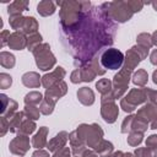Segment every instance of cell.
<instances>
[{"instance_id": "52a82bcc", "label": "cell", "mask_w": 157, "mask_h": 157, "mask_svg": "<svg viewBox=\"0 0 157 157\" xmlns=\"http://www.w3.org/2000/svg\"><path fill=\"white\" fill-rule=\"evenodd\" d=\"M146 102V92L145 88H132L121 101L120 107L124 112H132L141 103Z\"/></svg>"}, {"instance_id": "3957f363", "label": "cell", "mask_w": 157, "mask_h": 157, "mask_svg": "<svg viewBox=\"0 0 157 157\" xmlns=\"http://www.w3.org/2000/svg\"><path fill=\"white\" fill-rule=\"evenodd\" d=\"M60 6V23L61 27H71L76 25L81 16L92 7L90 1H56Z\"/></svg>"}, {"instance_id": "681fc988", "label": "cell", "mask_w": 157, "mask_h": 157, "mask_svg": "<svg viewBox=\"0 0 157 157\" xmlns=\"http://www.w3.org/2000/svg\"><path fill=\"white\" fill-rule=\"evenodd\" d=\"M151 39H152V44L157 45V31L153 32V34L151 36Z\"/></svg>"}, {"instance_id": "30bf717a", "label": "cell", "mask_w": 157, "mask_h": 157, "mask_svg": "<svg viewBox=\"0 0 157 157\" xmlns=\"http://www.w3.org/2000/svg\"><path fill=\"white\" fill-rule=\"evenodd\" d=\"M101 114H102V118L104 119V121H107L109 124H112V123H114L117 120L118 114H119V109H118V105L114 102L112 92L109 94L102 96Z\"/></svg>"}, {"instance_id": "5b68a950", "label": "cell", "mask_w": 157, "mask_h": 157, "mask_svg": "<svg viewBox=\"0 0 157 157\" xmlns=\"http://www.w3.org/2000/svg\"><path fill=\"white\" fill-rule=\"evenodd\" d=\"M33 55L36 58V64L37 66L43 70V71H47L49 69H52L55 64V56L53 55V53L50 52V47L49 44L47 43H43V44H39L33 52Z\"/></svg>"}, {"instance_id": "ab89813d", "label": "cell", "mask_w": 157, "mask_h": 157, "mask_svg": "<svg viewBox=\"0 0 157 157\" xmlns=\"http://www.w3.org/2000/svg\"><path fill=\"white\" fill-rule=\"evenodd\" d=\"M145 92H146V101H148V103L157 104V91L151 88H145Z\"/></svg>"}, {"instance_id": "60d3db41", "label": "cell", "mask_w": 157, "mask_h": 157, "mask_svg": "<svg viewBox=\"0 0 157 157\" xmlns=\"http://www.w3.org/2000/svg\"><path fill=\"white\" fill-rule=\"evenodd\" d=\"M70 156H71V150L69 147H63L56 152H54L53 155V157H70Z\"/></svg>"}, {"instance_id": "f5cc1de1", "label": "cell", "mask_w": 157, "mask_h": 157, "mask_svg": "<svg viewBox=\"0 0 157 157\" xmlns=\"http://www.w3.org/2000/svg\"><path fill=\"white\" fill-rule=\"evenodd\" d=\"M150 5H152L153 10H155V11H157V1H151V2H150Z\"/></svg>"}, {"instance_id": "f546056e", "label": "cell", "mask_w": 157, "mask_h": 157, "mask_svg": "<svg viewBox=\"0 0 157 157\" xmlns=\"http://www.w3.org/2000/svg\"><path fill=\"white\" fill-rule=\"evenodd\" d=\"M147 78H148V75L147 72L144 70V69H140L137 70L134 76H132V82L136 85V86H140V87H144L147 82Z\"/></svg>"}, {"instance_id": "2e32d148", "label": "cell", "mask_w": 157, "mask_h": 157, "mask_svg": "<svg viewBox=\"0 0 157 157\" xmlns=\"http://www.w3.org/2000/svg\"><path fill=\"white\" fill-rule=\"evenodd\" d=\"M69 139V134L66 131H60L59 134H56L50 141H48L47 144V148L50 152H56L58 150L65 147V144Z\"/></svg>"}, {"instance_id": "7c38bea8", "label": "cell", "mask_w": 157, "mask_h": 157, "mask_svg": "<svg viewBox=\"0 0 157 157\" xmlns=\"http://www.w3.org/2000/svg\"><path fill=\"white\" fill-rule=\"evenodd\" d=\"M97 76L96 71L93 70L91 63H86L80 65L77 69H75L71 74V82L72 83H78V82H90Z\"/></svg>"}, {"instance_id": "7dc6e473", "label": "cell", "mask_w": 157, "mask_h": 157, "mask_svg": "<svg viewBox=\"0 0 157 157\" xmlns=\"http://www.w3.org/2000/svg\"><path fill=\"white\" fill-rule=\"evenodd\" d=\"M150 61L153 65H157V49H155L150 55Z\"/></svg>"}, {"instance_id": "1f68e13d", "label": "cell", "mask_w": 157, "mask_h": 157, "mask_svg": "<svg viewBox=\"0 0 157 157\" xmlns=\"http://www.w3.org/2000/svg\"><path fill=\"white\" fill-rule=\"evenodd\" d=\"M40 42H42V36L37 32V33H33V34H29L28 36V38H27V49L28 50H31V52H33L39 44H40Z\"/></svg>"}, {"instance_id": "f1b7e54d", "label": "cell", "mask_w": 157, "mask_h": 157, "mask_svg": "<svg viewBox=\"0 0 157 157\" xmlns=\"http://www.w3.org/2000/svg\"><path fill=\"white\" fill-rule=\"evenodd\" d=\"M36 123L32 120V119H28L27 117L25 118V120H23V123H22V125H21V128H20V131H18V135H29V134H32L34 130H36Z\"/></svg>"}, {"instance_id": "816d5d0a", "label": "cell", "mask_w": 157, "mask_h": 157, "mask_svg": "<svg viewBox=\"0 0 157 157\" xmlns=\"http://www.w3.org/2000/svg\"><path fill=\"white\" fill-rule=\"evenodd\" d=\"M152 78H153V82L157 85V70L153 71V74H152Z\"/></svg>"}, {"instance_id": "f35d334b", "label": "cell", "mask_w": 157, "mask_h": 157, "mask_svg": "<svg viewBox=\"0 0 157 157\" xmlns=\"http://www.w3.org/2000/svg\"><path fill=\"white\" fill-rule=\"evenodd\" d=\"M134 118H135V115H129V117H126V118L124 119V121H123V124H121V132H123V134H126L128 131L131 130V125H132Z\"/></svg>"}, {"instance_id": "11a10c76", "label": "cell", "mask_w": 157, "mask_h": 157, "mask_svg": "<svg viewBox=\"0 0 157 157\" xmlns=\"http://www.w3.org/2000/svg\"><path fill=\"white\" fill-rule=\"evenodd\" d=\"M76 157H77V156H76Z\"/></svg>"}, {"instance_id": "8fae6325", "label": "cell", "mask_w": 157, "mask_h": 157, "mask_svg": "<svg viewBox=\"0 0 157 157\" xmlns=\"http://www.w3.org/2000/svg\"><path fill=\"white\" fill-rule=\"evenodd\" d=\"M136 118L146 123L150 129H157V104L147 103L136 113Z\"/></svg>"}, {"instance_id": "db71d44e", "label": "cell", "mask_w": 157, "mask_h": 157, "mask_svg": "<svg viewBox=\"0 0 157 157\" xmlns=\"http://www.w3.org/2000/svg\"><path fill=\"white\" fill-rule=\"evenodd\" d=\"M123 157H134V155L132 153H124Z\"/></svg>"}, {"instance_id": "83f0119b", "label": "cell", "mask_w": 157, "mask_h": 157, "mask_svg": "<svg viewBox=\"0 0 157 157\" xmlns=\"http://www.w3.org/2000/svg\"><path fill=\"white\" fill-rule=\"evenodd\" d=\"M42 101H43V96L38 91H32L25 96V104L38 105L39 103H42Z\"/></svg>"}, {"instance_id": "74e56055", "label": "cell", "mask_w": 157, "mask_h": 157, "mask_svg": "<svg viewBox=\"0 0 157 157\" xmlns=\"http://www.w3.org/2000/svg\"><path fill=\"white\" fill-rule=\"evenodd\" d=\"M11 83H12V77L10 76V75H7V74H0V87L2 88V90H6V88H9L10 86H11Z\"/></svg>"}, {"instance_id": "ba28073f", "label": "cell", "mask_w": 157, "mask_h": 157, "mask_svg": "<svg viewBox=\"0 0 157 157\" xmlns=\"http://www.w3.org/2000/svg\"><path fill=\"white\" fill-rule=\"evenodd\" d=\"M131 71L126 69H121L117 75H114L113 78V90H112V96L114 99H118L124 96V93L128 90L129 81H130Z\"/></svg>"}, {"instance_id": "603a6c76", "label": "cell", "mask_w": 157, "mask_h": 157, "mask_svg": "<svg viewBox=\"0 0 157 157\" xmlns=\"http://www.w3.org/2000/svg\"><path fill=\"white\" fill-rule=\"evenodd\" d=\"M94 152L99 156V157H109L112 153H113V150H114V146L112 142L107 141V140H102L94 148Z\"/></svg>"}, {"instance_id": "9c48e42d", "label": "cell", "mask_w": 157, "mask_h": 157, "mask_svg": "<svg viewBox=\"0 0 157 157\" xmlns=\"http://www.w3.org/2000/svg\"><path fill=\"white\" fill-rule=\"evenodd\" d=\"M147 54H148V49L147 48H144V47H141L139 44L134 45L126 53V58L124 59V69L132 71L137 66V64L147 56Z\"/></svg>"}, {"instance_id": "cb8c5ba5", "label": "cell", "mask_w": 157, "mask_h": 157, "mask_svg": "<svg viewBox=\"0 0 157 157\" xmlns=\"http://www.w3.org/2000/svg\"><path fill=\"white\" fill-rule=\"evenodd\" d=\"M27 9H28V1L16 0L12 4H10L7 12H9V16H16V15H21V12Z\"/></svg>"}, {"instance_id": "d590c367", "label": "cell", "mask_w": 157, "mask_h": 157, "mask_svg": "<svg viewBox=\"0 0 157 157\" xmlns=\"http://www.w3.org/2000/svg\"><path fill=\"white\" fill-rule=\"evenodd\" d=\"M136 40H137V44L141 45V47H144V48L150 49L152 47V39H151V36L148 33H141V34H139L137 38H136Z\"/></svg>"}, {"instance_id": "5bb4252c", "label": "cell", "mask_w": 157, "mask_h": 157, "mask_svg": "<svg viewBox=\"0 0 157 157\" xmlns=\"http://www.w3.org/2000/svg\"><path fill=\"white\" fill-rule=\"evenodd\" d=\"M66 72L61 66H58L54 71H52L50 74H47L42 77V85L48 90L50 87H53L54 85H56L58 82L63 81V78L65 77Z\"/></svg>"}, {"instance_id": "6da1fadb", "label": "cell", "mask_w": 157, "mask_h": 157, "mask_svg": "<svg viewBox=\"0 0 157 157\" xmlns=\"http://www.w3.org/2000/svg\"><path fill=\"white\" fill-rule=\"evenodd\" d=\"M117 26L101 6H92L71 27H60L64 47L80 65L91 61L103 47L113 44Z\"/></svg>"}, {"instance_id": "b9f144b4", "label": "cell", "mask_w": 157, "mask_h": 157, "mask_svg": "<svg viewBox=\"0 0 157 157\" xmlns=\"http://www.w3.org/2000/svg\"><path fill=\"white\" fill-rule=\"evenodd\" d=\"M128 2H129L130 9L132 10V12H139V11L144 7V5H145V2H142V1H136V0H134V1H128Z\"/></svg>"}, {"instance_id": "8d00e7d4", "label": "cell", "mask_w": 157, "mask_h": 157, "mask_svg": "<svg viewBox=\"0 0 157 157\" xmlns=\"http://www.w3.org/2000/svg\"><path fill=\"white\" fill-rule=\"evenodd\" d=\"M144 137V132H139V131H131L129 137H128V144L130 146H137L139 144H141Z\"/></svg>"}, {"instance_id": "484cf974", "label": "cell", "mask_w": 157, "mask_h": 157, "mask_svg": "<svg viewBox=\"0 0 157 157\" xmlns=\"http://www.w3.org/2000/svg\"><path fill=\"white\" fill-rule=\"evenodd\" d=\"M25 118H26L25 112H17V113L10 119V131L18 134L20 128H21V125H22Z\"/></svg>"}, {"instance_id": "7bdbcfd3", "label": "cell", "mask_w": 157, "mask_h": 157, "mask_svg": "<svg viewBox=\"0 0 157 157\" xmlns=\"http://www.w3.org/2000/svg\"><path fill=\"white\" fill-rule=\"evenodd\" d=\"M0 121H1V131H0V135L4 136L6 134V131L10 130V121L5 117H1L0 118Z\"/></svg>"}, {"instance_id": "4fadbf2b", "label": "cell", "mask_w": 157, "mask_h": 157, "mask_svg": "<svg viewBox=\"0 0 157 157\" xmlns=\"http://www.w3.org/2000/svg\"><path fill=\"white\" fill-rule=\"evenodd\" d=\"M29 148V139L27 135H17L9 144V150L12 155L22 157Z\"/></svg>"}, {"instance_id": "277c9868", "label": "cell", "mask_w": 157, "mask_h": 157, "mask_svg": "<svg viewBox=\"0 0 157 157\" xmlns=\"http://www.w3.org/2000/svg\"><path fill=\"white\" fill-rule=\"evenodd\" d=\"M105 13L113 20L118 22H126L134 15L132 10L129 6L128 1H110L102 4Z\"/></svg>"}, {"instance_id": "f6af8a7d", "label": "cell", "mask_w": 157, "mask_h": 157, "mask_svg": "<svg viewBox=\"0 0 157 157\" xmlns=\"http://www.w3.org/2000/svg\"><path fill=\"white\" fill-rule=\"evenodd\" d=\"M10 32L9 31H2L1 32V47H5L6 44H9V39H10Z\"/></svg>"}, {"instance_id": "d6986e66", "label": "cell", "mask_w": 157, "mask_h": 157, "mask_svg": "<svg viewBox=\"0 0 157 157\" xmlns=\"http://www.w3.org/2000/svg\"><path fill=\"white\" fill-rule=\"evenodd\" d=\"M47 134H48V128H45V126L39 128L38 132L32 137V146L34 148H37V150L43 148L48 144V141H47Z\"/></svg>"}, {"instance_id": "4dcf8cb0", "label": "cell", "mask_w": 157, "mask_h": 157, "mask_svg": "<svg viewBox=\"0 0 157 157\" xmlns=\"http://www.w3.org/2000/svg\"><path fill=\"white\" fill-rule=\"evenodd\" d=\"M0 64L6 69H11V67L15 66V56L9 52H1V54H0Z\"/></svg>"}, {"instance_id": "e575fe53", "label": "cell", "mask_w": 157, "mask_h": 157, "mask_svg": "<svg viewBox=\"0 0 157 157\" xmlns=\"http://www.w3.org/2000/svg\"><path fill=\"white\" fill-rule=\"evenodd\" d=\"M25 114L28 119H32V120H37L39 119V113L40 110L36 107V105H31V104H26L25 105Z\"/></svg>"}, {"instance_id": "c3c4849f", "label": "cell", "mask_w": 157, "mask_h": 157, "mask_svg": "<svg viewBox=\"0 0 157 157\" xmlns=\"http://www.w3.org/2000/svg\"><path fill=\"white\" fill-rule=\"evenodd\" d=\"M82 157H99L94 151H91V150H86L83 153H82Z\"/></svg>"}, {"instance_id": "4316f807", "label": "cell", "mask_w": 157, "mask_h": 157, "mask_svg": "<svg viewBox=\"0 0 157 157\" xmlns=\"http://www.w3.org/2000/svg\"><path fill=\"white\" fill-rule=\"evenodd\" d=\"M113 82L108 78H101L97 83H96V88L98 90V92L102 94V96H105V94H109L113 90L112 87Z\"/></svg>"}, {"instance_id": "8992f818", "label": "cell", "mask_w": 157, "mask_h": 157, "mask_svg": "<svg viewBox=\"0 0 157 157\" xmlns=\"http://www.w3.org/2000/svg\"><path fill=\"white\" fill-rule=\"evenodd\" d=\"M99 60L104 69L118 70L124 63V54L115 48H108L102 53Z\"/></svg>"}, {"instance_id": "ac0fdd59", "label": "cell", "mask_w": 157, "mask_h": 157, "mask_svg": "<svg viewBox=\"0 0 157 157\" xmlns=\"http://www.w3.org/2000/svg\"><path fill=\"white\" fill-rule=\"evenodd\" d=\"M7 45H9L11 49L21 50V49H23V48L27 45V38L25 37V34H23L22 32L16 31V32L11 33Z\"/></svg>"}, {"instance_id": "bcb514c9", "label": "cell", "mask_w": 157, "mask_h": 157, "mask_svg": "<svg viewBox=\"0 0 157 157\" xmlns=\"http://www.w3.org/2000/svg\"><path fill=\"white\" fill-rule=\"evenodd\" d=\"M32 157H50L49 156V152L48 151H44V150H37V151H34L33 152V155H32Z\"/></svg>"}, {"instance_id": "d4e9b609", "label": "cell", "mask_w": 157, "mask_h": 157, "mask_svg": "<svg viewBox=\"0 0 157 157\" xmlns=\"http://www.w3.org/2000/svg\"><path fill=\"white\" fill-rule=\"evenodd\" d=\"M37 11L40 16H49L53 15L55 12V2L49 1V0H44L40 1L37 5Z\"/></svg>"}, {"instance_id": "44dd1931", "label": "cell", "mask_w": 157, "mask_h": 157, "mask_svg": "<svg viewBox=\"0 0 157 157\" xmlns=\"http://www.w3.org/2000/svg\"><path fill=\"white\" fill-rule=\"evenodd\" d=\"M77 98L83 105H92L94 102V93L88 87H81L77 91Z\"/></svg>"}, {"instance_id": "ffe728a7", "label": "cell", "mask_w": 157, "mask_h": 157, "mask_svg": "<svg viewBox=\"0 0 157 157\" xmlns=\"http://www.w3.org/2000/svg\"><path fill=\"white\" fill-rule=\"evenodd\" d=\"M37 29H38V22L34 17L32 16H26L25 20H23V23L21 26V29L20 32H22L23 34H33V33H37Z\"/></svg>"}, {"instance_id": "ee69618b", "label": "cell", "mask_w": 157, "mask_h": 157, "mask_svg": "<svg viewBox=\"0 0 157 157\" xmlns=\"http://www.w3.org/2000/svg\"><path fill=\"white\" fill-rule=\"evenodd\" d=\"M146 147L157 148V135H151L146 139Z\"/></svg>"}, {"instance_id": "7402d4cb", "label": "cell", "mask_w": 157, "mask_h": 157, "mask_svg": "<svg viewBox=\"0 0 157 157\" xmlns=\"http://www.w3.org/2000/svg\"><path fill=\"white\" fill-rule=\"evenodd\" d=\"M42 77H39V75L37 72H33V71H29V72H26L23 76H22V83L26 86V87H29V88H36V87H39V85L42 83V81L39 80Z\"/></svg>"}, {"instance_id": "e0dca14e", "label": "cell", "mask_w": 157, "mask_h": 157, "mask_svg": "<svg viewBox=\"0 0 157 157\" xmlns=\"http://www.w3.org/2000/svg\"><path fill=\"white\" fill-rule=\"evenodd\" d=\"M66 91H67L66 83L64 81H60V82H58L56 85H54L53 87H50L45 91L44 98H48V99H52V101L56 102L60 97H63L66 93Z\"/></svg>"}, {"instance_id": "f907efd6", "label": "cell", "mask_w": 157, "mask_h": 157, "mask_svg": "<svg viewBox=\"0 0 157 157\" xmlns=\"http://www.w3.org/2000/svg\"><path fill=\"white\" fill-rule=\"evenodd\" d=\"M123 155H124V152H121V151H118V152H114V153H112L109 157H123Z\"/></svg>"}, {"instance_id": "836d02e7", "label": "cell", "mask_w": 157, "mask_h": 157, "mask_svg": "<svg viewBox=\"0 0 157 157\" xmlns=\"http://www.w3.org/2000/svg\"><path fill=\"white\" fill-rule=\"evenodd\" d=\"M136 157H157V148L151 147H139L135 150Z\"/></svg>"}, {"instance_id": "7a4b0ae2", "label": "cell", "mask_w": 157, "mask_h": 157, "mask_svg": "<svg viewBox=\"0 0 157 157\" xmlns=\"http://www.w3.org/2000/svg\"><path fill=\"white\" fill-rule=\"evenodd\" d=\"M69 140L72 153L80 156L86 151V146L94 148L103 140V130L98 124H81L69 135Z\"/></svg>"}, {"instance_id": "9a60e30c", "label": "cell", "mask_w": 157, "mask_h": 157, "mask_svg": "<svg viewBox=\"0 0 157 157\" xmlns=\"http://www.w3.org/2000/svg\"><path fill=\"white\" fill-rule=\"evenodd\" d=\"M1 102H2V108H1V117H5L9 121L10 119L16 114V109H17V102L9 98L6 94H1Z\"/></svg>"}, {"instance_id": "d6a6232c", "label": "cell", "mask_w": 157, "mask_h": 157, "mask_svg": "<svg viewBox=\"0 0 157 157\" xmlns=\"http://www.w3.org/2000/svg\"><path fill=\"white\" fill-rule=\"evenodd\" d=\"M55 103H56V102H54V101H52V99L43 98V101H42V103H40V107H39L40 113L44 114V115H49V114H52L53 110H54Z\"/></svg>"}]
</instances>
